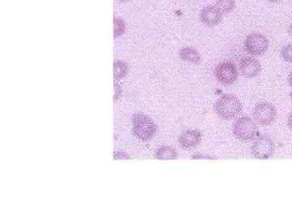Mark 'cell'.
I'll list each match as a JSON object with an SVG mask.
<instances>
[{
    "mask_svg": "<svg viewBox=\"0 0 292 219\" xmlns=\"http://www.w3.org/2000/svg\"><path fill=\"white\" fill-rule=\"evenodd\" d=\"M242 109V102L234 94H223L214 105L216 114L225 120L236 118Z\"/></svg>",
    "mask_w": 292,
    "mask_h": 219,
    "instance_id": "obj_1",
    "label": "cell"
},
{
    "mask_svg": "<svg viewBox=\"0 0 292 219\" xmlns=\"http://www.w3.org/2000/svg\"><path fill=\"white\" fill-rule=\"evenodd\" d=\"M132 121L133 133L140 140L147 141L151 140L155 135L157 124L146 114H135Z\"/></svg>",
    "mask_w": 292,
    "mask_h": 219,
    "instance_id": "obj_2",
    "label": "cell"
},
{
    "mask_svg": "<svg viewBox=\"0 0 292 219\" xmlns=\"http://www.w3.org/2000/svg\"><path fill=\"white\" fill-rule=\"evenodd\" d=\"M233 134L241 141H251L258 135V128L252 119L249 116H242L234 123Z\"/></svg>",
    "mask_w": 292,
    "mask_h": 219,
    "instance_id": "obj_3",
    "label": "cell"
},
{
    "mask_svg": "<svg viewBox=\"0 0 292 219\" xmlns=\"http://www.w3.org/2000/svg\"><path fill=\"white\" fill-rule=\"evenodd\" d=\"M214 77L220 84L229 86L237 80L239 71L235 63L231 61H223L216 67Z\"/></svg>",
    "mask_w": 292,
    "mask_h": 219,
    "instance_id": "obj_4",
    "label": "cell"
},
{
    "mask_svg": "<svg viewBox=\"0 0 292 219\" xmlns=\"http://www.w3.org/2000/svg\"><path fill=\"white\" fill-rule=\"evenodd\" d=\"M269 40L264 34L252 33L244 41V50L252 56H261L268 51Z\"/></svg>",
    "mask_w": 292,
    "mask_h": 219,
    "instance_id": "obj_5",
    "label": "cell"
},
{
    "mask_svg": "<svg viewBox=\"0 0 292 219\" xmlns=\"http://www.w3.org/2000/svg\"><path fill=\"white\" fill-rule=\"evenodd\" d=\"M254 120L261 126H269L274 122L277 110L273 104L268 101H261L254 107Z\"/></svg>",
    "mask_w": 292,
    "mask_h": 219,
    "instance_id": "obj_6",
    "label": "cell"
},
{
    "mask_svg": "<svg viewBox=\"0 0 292 219\" xmlns=\"http://www.w3.org/2000/svg\"><path fill=\"white\" fill-rule=\"evenodd\" d=\"M274 152V144L271 138L262 137L254 141L251 145V155L256 159H268Z\"/></svg>",
    "mask_w": 292,
    "mask_h": 219,
    "instance_id": "obj_7",
    "label": "cell"
},
{
    "mask_svg": "<svg viewBox=\"0 0 292 219\" xmlns=\"http://www.w3.org/2000/svg\"><path fill=\"white\" fill-rule=\"evenodd\" d=\"M223 14L216 5H208L200 12V20L208 28H213L220 24Z\"/></svg>",
    "mask_w": 292,
    "mask_h": 219,
    "instance_id": "obj_8",
    "label": "cell"
},
{
    "mask_svg": "<svg viewBox=\"0 0 292 219\" xmlns=\"http://www.w3.org/2000/svg\"><path fill=\"white\" fill-rule=\"evenodd\" d=\"M202 140V133L198 129H187L179 138L180 146L185 150H191L198 146Z\"/></svg>",
    "mask_w": 292,
    "mask_h": 219,
    "instance_id": "obj_9",
    "label": "cell"
},
{
    "mask_svg": "<svg viewBox=\"0 0 292 219\" xmlns=\"http://www.w3.org/2000/svg\"><path fill=\"white\" fill-rule=\"evenodd\" d=\"M240 74L245 78H255L261 71V65L256 59L251 56H245L240 60L239 64Z\"/></svg>",
    "mask_w": 292,
    "mask_h": 219,
    "instance_id": "obj_10",
    "label": "cell"
},
{
    "mask_svg": "<svg viewBox=\"0 0 292 219\" xmlns=\"http://www.w3.org/2000/svg\"><path fill=\"white\" fill-rule=\"evenodd\" d=\"M179 54H180V59L185 62L192 63L195 65L201 63V55L199 53V51L193 47H190V46L184 47L180 50Z\"/></svg>",
    "mask_w": 292,
    "mask_h": 219,
    "instance_id": "obj_11",
    "label": "cell"
},
{
    "mask_svg": "<svg viewBox=\"0 0 292 219\" xmlns=\"http://www.w3.org/2000/svg\"><path fill=\"white\" fill-rule=\"evenodd\" d=\"M155 158L159 160H175L178 159V152L172 147L163 145L156 150Z\"/></svg>",
    "mask_w": 292,
    "mask_h": 219,
    "instance_id": "obj_12",
    "label": "cell"
},
{
    "mask_svg": "<svg viewBox=\"0 0 292 219\" xmlns=\"http://www.w3.org/2000/svg\"><path fill=\"white\" fill-rule=\"evenodd\" d=\"M215 5L223 15L229 14L235 9V0H217Z\"/></svg>",
    "mask_w": 292,
    "mask_h": 219,
    "instance_id": "obj_13",
    "label": "cell"
},
{
    "mask_svg": "<svg viewBox=\"0 0 292 219\" xmlns=\"http://www.w3.org/2000/svg\"><path fill=\"white\" fill-rule=\"evenodd\" d=\"M127 73V64L124 61L118 60L114 64V76L115 79H122Z\"/></svg>",
    "mask_w": 292,
    "mask_h": 219,
    "instance_id": "obj_14",
    "label": "cell"
},
{
    "mask_svg": "<svg viewBox=\"0 0 292 219\" xmlns=\"http://www.w3.org/2000/svg\"><path fill=\"white\" fill-rule=\"evenodd\" d=\"M125 23L120 17H114V37L117 38L125 34Z\"/></svg>",
    "mask_w": 292,
    "mask_h": 219,
    "instance_id": "obj_15",
    "label": "cell"
},
{
    "mask_svg": "<svg viewBox=\"0 0 292 219\" xmlns=\"http://www.w3.org/2000/svg\"><path fill=\"white\" fill-rule=\"evenodd\" d=\"M281 57L283 60L292 63V43L283 46L281 50Z\"/></svg>",
    "mask_w": 292,
    "mask_h": 219,
    "instance_id": "obj_16",
    "label": "cell"
},
{
    "mask_svg": "<svg viewBox=\"0 0 292 219\" xmlns=\"http://www.w3.org/2000/svg\"><path fill=\"white\" fill-rule=\"evenodd\" d=\"M192 159L196 160H214L216 158L209 155V154H203V153H196L192 155Z\"/></svg>",
    "mask_w": 292,
    "mask_h": 219,
    "instance_id": "obj_17",
    "label": "cell"
},
{
    "mask_svg": "<svg viewBox=\"0 0 292 219\" xmlns=\"http://www.w3.org/2000/svg\"><path fill=\"white\" fill-rule=\"evenodd\" d=\"M288 128H290V130L292 131V112H291L290 115L288 116Z\"/></svg>",
    "mask_w": 292,
    "mask_h": 219,
    "instance_id": "obj_18",
    "label": "cell"
},
{
    "mask_svg": "<svg viewBox=\"0 0 292 219\" xmlns=\"http://www.w3.org/2000/svg\"><path fill=\"white\" fill-rule=\"evenodd\" d=\"M288 81L289 85L292 87V71L291 72L290 74L288 75Z\"/></svg>",
    "mask_w": 292,
    "mask_h": 219,
    "instance_id": "obj_19",
    "label": "cell"
},
{
    "mask_svg": "<svg viewBox=\"0 0 292 219\" xmlns=\"http://www.w3.org/2000/svg\"><path fill=\"white\" fill-rule=\"evenodd\" d=\"M288 34H290L291 36H292V24H290V26L288 27Z\"/></svg>",
    "mask_w": 292,
    "mask_h": 219,
    "instance_id": "obj_20",
    "label": "cell"
},
{
    "mask_svg": "<svg viewBox=\"0 0 292 219\" xmlns=\"http://www.w3.org/2000/svg\"><path fill=\"white\" fill-rule=\"evenodd\" d=\"M266 1H268L270 2H280L281 0H266Z\"/></svg>",
    "mask_w": 292,
    "mask_h": 219,
    "instance_id": "obj_21",
    "label": "cell"
},
{
    "mask_svg": "<svg viewBox=\"0 0 292 219\" xmlns=\"http://www.w3.org/2000/svg\"><path fill=\"white\" fill-rule=\"evenodd\" d=\"M121 2H128V1H131V0H120Z\"/></svg>",
    "mask_w": 292,
    "mask_h": 219,
    "instance_id": "obj_22",
    "label": "cell"
}]
</instances>
